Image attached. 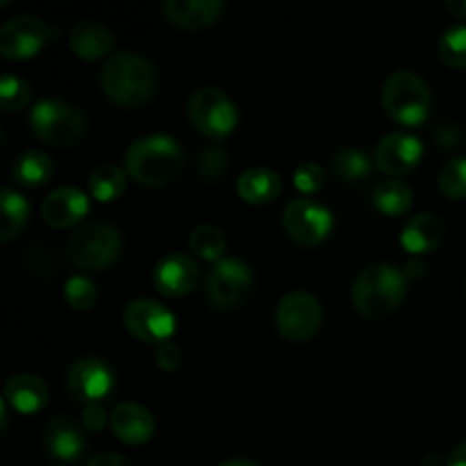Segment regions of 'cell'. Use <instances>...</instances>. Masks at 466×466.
I'll return each instance as SVG.
<instances>
[{
  "label": "cell",
  "mask_w": 466,
  "mask_h": 466,
  "mask_svg": "<svg viewBox=\"0 0 466 466\" xmlns=\"http://www.w3.org/2000/svg\"><path fill=\"white\" fill-rule=\"evenodd\" d=\"M446 7H449L455 16L466 18V0H446Z\"/></svg>",
  "instance_id": "42"
},
{
  "label": "cell",
  "mask_w": 466,
  "mask_h": 466,
  "mask_svg": "<svg viewBox=\"0 0 466 466\" xmlns=\"http://www.w3.org/2000/svg\"><path fill=\"white\" fill-rule=\"evenodd\" d=\"M218 466H259V464L250 462V460H244V458H235V460H226V462H221Z\"/></svg>",
  "instance_id": "44"
},
{
  "label": "cell",
  "mask_w": 466,
  "mask_h": 466,
  "mask_svg": "<svg viewBox=\"0 0 466 466\" xmlns=\"http://www.w3.org/2000/svg\"><path fill=\"white\" fill-rule=\"evenodd\" d=\"M109 423H112L114 435L123 444L130 446L146 444L155 432V419L150 410H146L139 403H132V400L114 405L112 414H109Z\"/></svg>",
  "instance_id": "17"
},
{
  "label": "cell",
  "mask_w": 466,
  "mask_h": 466,
  "mask_svg": "<svg viewBox=\"0 0 466 466\" xmlns=\"http://www.w3.org/2000/svg\"><path fill=\"white\" fill-rule=\"evenodd\" d=\"M57 27H50L32 14L14 16L0 27V53L7 59H30L55 39Z\"/></svg>",
  "instance_id": "10"
},
{
  "label": "cell",
  "mask_w": 466,
  "mask_h": 466,
  "mask_svg": "<svg viewBox=\"0 0 466 466\" xmlns=\"http://www.w3.org/2000/svg\"><path fill=\"white\" fill-rule=\"evenodd\" d=\"M405 287H408V278L400 268L385 262L369 264L355 278L350 299L362 317L382 319L390 317L399 308L405 296Z\"/></svg>",
  "instance_id": "3"
},
{
  "label": "cell",
  "mask_w": 466,
  "mask_h": 466,
  "mask_svg": "<svg viewBox=\"0 0 466 466\" xmlns=\"http://www.w3.org/2000/svg\"><path fill=\"white\" fill-rule=\"evenodd\" d=\"M187 109H189V118L196 130L203 132L205 137H212V139L230 135L235 130L237 121H239L237 105L218 86H200V89H196L191 94Z\"/></svg>",
  "instance_id": "7"
},
{
  "label": "cell",
  "mask_w": 466,
  "mask_h": 466,
  "mask_svg": "<svg viewBox=\"0 0 466 466\" xmlns=\"http://www.w3.org/2000/svg\"><path fill=\"white\" fill-rule=\"evenodd\" d=\"M441 194L449 198H466V157H453L441 167L437 177Z\"/></svg>",
  "instance_id": "31"
},
{
  "label": "cell",
  "mask_w": 466,
  "mask_h": 466,
  "mask_svg": "<svg viewBox=\"0 0 466 466\" xmlns=\"http://www.w3.org/2000/svg\"><path fill=\"white\" fill-rule=\"evenodd\" d=\"M403 273L408 280H417V278H421L423 273H426V264H423L419 258H412V259H408V264H405Z\"/></svg>",
  "instance_id": "40"
},
{
  "label": "cell",
  "mask_w": 466,
  "mask_h": 466,
  "mask_svg": "<svg viewBox=\"0 0 466 466\" xmlns=\"http://www.w3.org/2000/svg\"><path fill=\"white\" fill-rule=\"evenodd\" d=\"M421 466H446L444 462H441V458H440V453H428L426 458H423V462H421Z\"/></svg>",
  "instance_id": "43"
},
{
  "label": "cell",
  "mask_w": 466,
  "mask_h": 466,
  "mask_svg": "<svg viewBox=\"0 0 466 466\" xmlns=\"http://www.w3.org/2000/svg\"><path fill=\"white\" fill-rule=\"evenodd\" d=\"M282 226L287 235L303 246H317L330 235L332 214L326 205L309 198H294L285 205Z\"/></svg>",
  "instance_id": "11"
},
{
  "label": "cell",
  "mask_w": 466,
  "mask_h": 466,
  "mask_svg": "<svg viewBox=\"0 0 466 466\" xmlns=\"http://www.w3.org/2000/svg\"><path fill=\"white\" fill-rule=\"evenodd\" d=\"M44 444L53 458L68 464L76 462L85 453V435L82 428L71 417H55L44 431Z\"/></svg>",
  "instance_id": "18"
},
{
  "label": "cell",
  "mask_w": 466,
  "mask_h": 466,
  "mask_svg": "<svg viewBox=\"0 0 466 466\" xmlns=\"http://www.w3.org/2000/svg\"><path fill=\"white\" fill-rule=\"evenodd\" d=\"M123 323L137 339L146 344H164L176 330V317L167 305L153 299H135L123 308Z\"/></svg>",
  "instance_id": "12"
},
{
  "label": "cell",
  "mask_w": 466,
  "mask_h": 466,
  "mask_svg": "<svg viewBox=\"0 0 466 466\" xmlns=\"http://www.w3.org/2000/svg\"><path fill=\"white\" fill-rule=\"evenodd\" d=\"M373 203L387 217H399V214L408 212L410 205H412V189L405 182L390 177V180H382L376 185Z\"/></svg>",
  "instance_id": "27"
},
{
  "label": "cell",
  "mask_w": 466,
  "mask_h": 466,
  "mask_svg": "<svg viewBox=\"0 0 466 466\" xmlns=\"http://www.w3.org/2000/svg\"><path fill=\"white\" fill-rule=\"evenodd\" d=\"M64 296H66V303L73 309H89L96 303V285L85 276H73L68 278L66 285H64Z\"/></svg>",
  "instance_id": "33"
},
{
  "label": "cell",
  "mask_w": 466,
  "mask_h": 466,
  "mask_svg": "<svg viewBox=\"0 0 466 466\" xmlns=\"http://www.w3.org/2000/svg\"><path fill=\"white\" fill-rule=\"evenodd\" d=\"M464 294H466V287H464Z\"/></svg>",
  "instance_id": "46"
},
{
  "label": "cell",
  "mask_w": 466,
  "mask_h": 466,
  "mask_svg": "<svg viewBox=\"0 0 466 466\" xmlns=\"http://www.w3.org/2000/svg\"><path fill=\"white\" fill-rule=\"evenodd\" d=\"M85 466H132V462L127 458H123L121 453H98Z\"/></svg>",
  "instance_id": "39"
},
{
  "label": "cell",
  "mask_w": 466,
  "mask_h": 466,
  "mask_svg": "<svg viewBox=\"0 0 466 466\" xmlns=\"http://www.w3.org/2000/svg\"><path fill=\"white\" fill-rule=\"evenodd\" d=\"M48 385L39 376H32V373H14L5 382V400L16 412H39V410H44L48 405Z\"/></svg>",
  "instance_id": "20"
},
{
  "label": "cell",
  "mask_w": 466,
  "mask_h": 466,
  "mask_svg": "<svg viewBox=\"0 0 466 466\" xmlns=\"http://www.w3.org/2000/svg\"><path fill=\"white\" fill-rule=\"evenodd\" d=\"M66 387L73 399L98 403L114 390V371L107 362L98 358H80L71 364L66 376Z\"/></svg>",
  "instance_id": "13"
},
{
  "label": "cell",
  "mask_w": 466,
  "mask_h": 466,
  "mask_svg": "<svg viewBox=\"0 0 466 466\" xmlns=\"http://www.w3.org/2000/svg\"><path fill=\"white\" fill-rule=\"evenodd\" d=\"M253 289V271L239 258H223L205 278V294L214 308H239Z\"/></svg>",
  "instance_id": "8"
},
{
  "label": "cell",
  "mask_w": 466,
  "mask_h": 466,
  "mask_svg": "<svg viewBox=\"0 0 466 466\" xmlns=\"http://www.w3.org/2000/svg\"><path fill=\"white\" fill-rule=\"evenodd\" d=\"M323 308L314 294L305 289L287 291L276 308V326L287 339L305 341L319 332Z\"/></svg>",
  "instance_id": "9"
},
{
  "label": "cell",
  "mask_w": 466,
  "mask_h": 466,
  "mask_svg": "<svg viewBox=\"0 0 466 466\" xmlns=\"http://www.w3.org/2000/svg\"><path fill=\"white\" fill-rule=\"evenodd\" d=\"M155 362L162 371H176L182 364V350L173 341H164L155 349Z\"/></svg>",
  "instance_id": "36"
},
{
  "label": "cell",
  "mask_w": 466,
  "mask_h": 466,
  "mask_svg": "<svg viewBox=\"0 0 466 466\" xmlns=\"http://www.w3.org/2000/svg\"><path fill=\"white\" fill-rule=\"evenodd\" d=\"M153 282L162 294L185 296L198 282V264L185 253H168L155 264Z\"/></svg>",
  "instance_id": "15"
},
{
  "label": "cell",
  "mask_w": 466,
  "mask_h": 466,
  "mask_svg": "<svg viewBox=\"0 0 466 466\" xmlns=\"http://www.w3.org/2000/svg\"><path fill=\"white\" fill-rule=\"evenodd\" d=\"M423 155V144L417 135L412 132H390L382 137L376 146V155L373 162L380 171L390 173V176H400V173L412 171L419 164Z\"/></svg>",
  "instance_id": "14"
},
{
  "label": "cell",
  "mask_w": 466,
  "mask_h": 466,
  "mask_svg": "<svg viewBox=\"0 0 466 466\" xmlns=\"http://www.w3.org/2000/svg\"><path fill=\"white\" fill-rule=\"evenodd\" d=\"M89 212V198L77 187H57L46 196L41 205V217L53 228H71Z\"/></svg>",
  "instance_id": "16"
},
{
  "label": "cell",
  "mask_w": 466,
  "mask_h": 466,
  "mask_svg": "<svg viewBox=\"0 0 466 466\" xmlns=\"http://www.w3.org/2000/svg\"><path fill=\"white\" fill-rule=\"evenodd\" d=\"M191 253L198 255L200 259H208V262H218L223 259V253H226V235L223 230H218L212 223H203V226L194 228L189 237Z\"/></svg>",
  "instance_id": "29"
},
{
  "label": "cell",
  "mask_w": 466,
  "mask_h": 466,
  "mask_svg": "<svg viewBox=\"0 0 466 466\" xmlns=\"http://www.w3.org/2000/svg\"><path fill=\"white\" fill-rule=\"evenodd\" d=\"M371 157L364 150L353 148V146L337 150V155L332 157V171L339 180L349 182V185H358V182L367 180L371 176Z\"/></svg>",
  "instance_id": "26"
},
{
  "label": "cell",
  "mask_w": 466,
  "mask_h": 466,
  "mask_svg": "<svg viewBox=\"0 0 466 466\" xmlns=\"http://www.w3.org/2000/svg\"><path fill=\"white\" fill-rule=\"evenodd\" d=\"M30 126L39 139L53 146H73L86 130V116L80 107L62 98H44L32 107Z\"/></svg>",
  "instance_id": "5"
},
{
  "label": "cell",
  "mask_w": 466,
  "mask_h": 466,
  "mask_svg": "<svg viewBox=\"0 0 466 466\" xmlns=\"http://www.w3.org/2000/svg\"><path fill=\"white\" fill-rule=\"evenodd\" d=\"M32 98L30 85H27L23 77L12 76V73H5L0 77V103H3L5 112H16L23 109Z\"/></svg>",
  "instance_id": "32"
},
{
  "label": "cell",
  "mask_w": 466,
  "mask_h": 466,
  "mask_svg": "<svg viewBox=\"0 0 466 466\" xmlns=\"http://www.w3.org/2000/svg\"><path fill=\"white\" fill-rule=\"evenodd\" d=\"M437 55L451 68H466V25H451L437 44Z\"/></svg>",
  "instance_id": "30"
},
{
  "label": "cell",
  "mask_w": 466,
  "mask_h": 466,
  "mask_svg": "<svg viewBox=\"0 0 466 466\" xmlns=\"http://www.w3.org/2000/svg\"><path fill=\"white\" fill-rule=\"evenodd\" d=\"M107 423V412H105V408L100 403H89L85 405V410H82V426L86 428V431H100V428Z\"/></svg>",
  "instance_id": "37"
},
{
  "label": "cell",
  "mask_w": 466,
  "mask_h": 466,
  "mask_svg": "<svg viewBox=\"0 0 466 466\" xmlns=\"http://www.w3.org/2000/svg\"><path fill=\"white\" fill-rule=\"evenodd\" d=\"M100 86L112 103L121 107H139L157 91V68L146 55L121 50L105 62Z\"/></svg>",
  "instance_id": "1"
},
{
  "label": "cell",
  "mask_w": 466,
  "mask_h": 466,
  "mask_svg": "<svg viewBox=\"0 0 466 466\" xmlns=\"http://www.w3.org/2000/svg\"><path fill=\"white\" fill-rule=\"evenodd\" d=\"M446 237V226L437 214L421 212L410 218L400 232V244L408 253L423 255L441 246Z\"/></svg>",
  "instance_id": "21"
},
{
  "label": "cell",
  "mask_w": 466,
  "mask_h": 466,
  "mask_svg": "<svg viewBox=\"0 0 466 466\" xmlns=\"http://www.w3.org/2000/svg\"><path fill=\"white\" fill-rule=\"evenodd\" d=\"M435 139L441 148L449 150V148H455V146L462 141V132H460V127L455 126H440L435 130Z\"/></svg>",
  "instance_id": "38"
},
{
  "label": "cell",
  "mask_w": 466,
  "mask_h": 466,
  "mask_svg": "<svg viewBox=\"0 0 466 466\" xmlns=\"http://www.w3.org/2000/svg\"><path fill=\"white\" fill-rule=\"evenodd\" d=\"M0 214H3V226H0V239L9 241L23 230L30 217V205L23 194H18L12 187L0 189Z\"/></svg>",
  "instance_id": "25"
},
{
  "label": "cell",
  "mask_w": 466,
  "mask_h": 466,
  "mask_svg": "<svg viewBox=\"0 0 466 466\" xmlns=\"http://www.w3.org/2000/svg\"><path fill=\"white\" fill-rule=\"evenodd\" d=\"M446 466H466V441L455 446L453 453H451V458H449V462H446Z\"/></svg>",
  "instance_id": "41"
},
{
  "label": "cell",
  "mask_w": 466,
  "mask_h": 466,
  "mask_svg": "<svg viewBox=\"0 0 466 466\" xmlns=\"http://www.w3.org/2000/svg\"><path fill=\"white\" fill-rule=\"evenodd\" d=\"M123 250V237L118 228L94 221L76 230L68 244V255L82 268H105L118 259Z\"/></svg>",
  "instance_id": "6"
},
{
  "label": "cell",
  "mask_w": 466,
  "mask_h": 466,
  "mask_svg": "<svg viewBox=\"0 0 466 466\" xmlns=\"http://www.w3.org/2000/svg\"><path fill=\"white\" fill-rule=\"evenodd\" d=\"M126 168L139 185L162 187L185 171V153L173 137L144 135L127 146Z\"/></svg>",
  "instance_id": "2"
},
{
  "label": "cell",
  "mask_w": 466,
  "mask_h": 466,
  "mask_svg": "<svg viewBox=\"0 0 466 466\" xmlns=\"http://www.w3.org/2000/svg\"><path fill=\"white\" fill-rule=\"evenodd\" d=\"M280 176L268 167H250L237 180V194L253 205L271 203L280 194Z\"/></svg>",
  "instance_id": "23"
},
{
  "label": "cell",
  "mask_w": 466,
  "mask_h": 466,
  "mask_svg": "<svg viewBox=\"0 0 466 466\" xmlns=\"http://www.w3.org/2000/svg\"><path fill=\"white\" fill-rule=\"evenodd\" d=\"M221 0H167L162 3V14L177 27L200 30L221 16Z\"/></svg>",
  "instance_id": "19"
},
{
  "label": "cell",
  "mask_w": 466,
  "mask_h": 466,
  "mask_svg": "<svg viewBox=\"0 0 466 466\" xmlns=\"http://www.w3.org/2000/svg\"><path fill=\"white\" fill-rule=\"evenodd\" d=\"M126 171L114 167V164H100V167H96L89 176V191L96 200H100V203L116 200L118 196L126 191Z\"/></svg>",
  "instance_id": "28"
},
{
  "label": "cell",
  "mask_w": 466,
  "mask_h": 466,
  "mask_svg": "<svg viewBox=\"0 0 466 466\" xmlns=\"http://www.w3.org/2000/svg\"><path fill=\"white\" fill-rule=\"evenodd\" d=\"M68 46L73 53L82 59H98L107 55L114 46V35L105 23L100 21H80L73 25L68 35Z\"/></svg>",
  "instance_id": "22"
},
{
  "label": "cell",
  "mask_w": 466,
  "mask_h": 466,
  "mask_svg": "<svg viewBox=\"0 0 466 466\" xmlns=\"http://www.w3.org/2000/svg\"><path fill=\"white\" fill-rule=\"evenodd\" d=\"M14 182L21 187H41L53 177V159L44 150H23L12 167Z\"/></svg>",
  "instance_id": "24"
},
{
  "label": "cell",
  "mask_w": 466,
  "mask_h": 466,
  "mask_svg": "<svg viewBox=\"0 0 466 466\" xmlns=\"http://www.w3.org/2000/svg\"><path fill=\"white\" fill-rule=\"evenodd\" d=\"M55 466H68V464H64V462H59V464H55Z\"/></svg>",
  "instance_id": "45"
},
{
  "label": "cell",
  "mask_w": 466,
  "mask_h": 466,
  "mask_svg": "<svg viewBox=\"0 0 466 466\" xmlns=\"http://www.w3.org/2000/svg\"><path fill=\"white\" fill-rule=\"evenodd\" d=\"M382 107L394 121L403 126H419L431 112V86L419 73L400 68L382 85Z\"/></svg>",
  "instance_id": "4"
},
{
  "label": "cell",
  "mask_w": 466,
  "mask_h": 466,
  "mask_svg": "<svg viewBox=\"0 0 466 466\" xmlns=\"http://www.w3.org/2000/svg\"><path fill=\"white\" fill-rule=\"evenodd\" d=\"M294 182L300 191L305 194H312L323 187V168L317 162H303L296 167L294 171Z\"/></svg>",
  "instance_id": "35"
},
{
  "label": "cell",
  "mask_w": 466,
  "mask_h": 466,
  "mask_svg": "<svg viewBox=\"0 0 466 466\" xmlns=\"http://www.w3.org/2000/svg\"><path fill=\"white\" fill-rule=\"evenodd\" d=\"M228 171V155L226 150L221 148H205L203 153L198 155V173L205 177V180H218L223 177V173Z\"/></svg>",
  "instance_id": "34"
}]
</instances>
